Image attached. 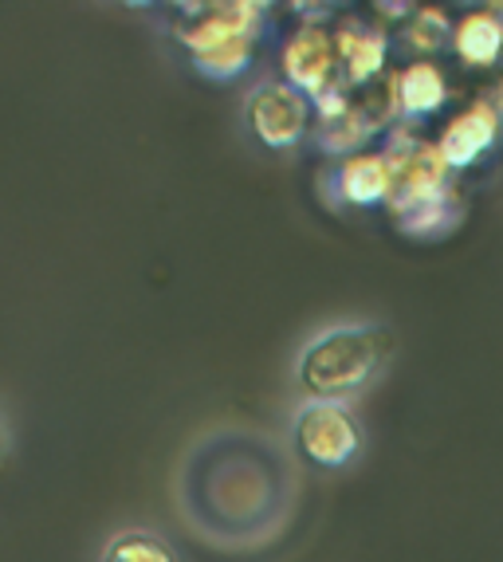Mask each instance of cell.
<instances>
[{
    "label": "cell",
    "instance_id": "obj_1",
    "mask_svg": "<svg viewBox=\"0 0 503 562\" xmlns=\"http://www.w3.org/2000/svg\"><path fill=\"white\" fill-rule=\"evenodd\" d=\"M390 358V335L382 327H335L299 355V385L311 402H346L366 390Z\"/></svg>",
    "mask_w": 503,
    "mask_h": 562
},
{
    "label": "cell",
    "instance_id": "obj_2",
    "mask_svg": "<svg viewBox=\"0 0 503 562\" xmlns=\"http://www.w3.org/2000/svg\"><path fill=\"white\" fill-rule=\"evenodd\" d=\"M178 12L181 16H174L169 32L186 47L189 59L236 40H260L264 29V4L248 0H205V4H181Z\"/></svg>",
    "mask_w": 503,
    "mask_h": 562
},
{
    "label": "cell",
    "instance_id": "obj_3",
    "mask_svg": "<svg viewBox=\"0 0 503 562\" xmlns=\"http://www.w3.org/2000/svg\"><path fill=\"white\" fill-rule=\"evenodd\" d=\"M295 449L315 469H343L362 449V429L343 402H308L295 413Z\"/></svg>",
    "mask_w": 503,
    "mask_h": 562
},
{
    "label": "cell",
    "instance_id": "obj_4",
    "mask_svg": "<svg viewBox=\"0 0 503 562\" xmlns=\"http://www.w3.org/2000/svg\"><path fill=\"white\" fill-rule=\"evenodd\" d=\"M248 131L256 134V142H264L268 150H291L308 138L311 119H315V103L308 94L295 91L288 83H264L248 94Z\"/></svg>",
    "mask_w": 503,
    "mask_h": 562
},
{
    "label": "cell",
    "instance_id": "obj_5",
    "mask_svg": "<svg viewBox=\"0 0 503 562\" xmlns=\"http://www.w3.org/2000/svg\"><path fill=\"white\" fill-rule=\"evenodd\" d=\"M280 67H283V83L303 91L311 103H315L318 94L338 83L335 32L326 29L323 20H303V24L283 40Z\"/></svg>",
    "mask_w": 503,
    "mask_h": 562
},
{
    "label": "cell",
    "instance_id": "obj_6",
    "mask_svg": "<svg viewBox=\"0 0 503 562\" xmlns=\"http://www.w3.org/2000/svg\"><path fill=\"white\" fill-rule=\"evenodd\" d=\"M335 52H338V79L350 87H366L378 76H385L390 67V32L378 20L362 16H343L335 24Z\"/></svg>",
    "mask_w": 503,
    "mask_h": 562
},
{
    "label": "cell",
    "instance_id": "obj_7",
    "mask_svg": "<svg viewBox=\"0 0 503 562\" xmlns=\"http://www.w3.org/2000/svg\"><path fill=\"white\" fill-rule=\"evenodd\" d=\"M500 134H503L500 114L484 99H472L465 111H457L440 126V134L433 142H437V150L448 161V169H472L500 142Z\"/></svg>",
    "mask_w": 503,
    "mask_h": 562
},
{
    "label": "cell",
    "instance_id": "obj_8",
    "mask_svg": "<svg viewBox=\"0 0 503 562\" xmlns=\"http://www.w3.org/2000/svg\"><path fill=\"white\" fill-rule=\"evenodd\" d=\"M331 198L355 209H373L390 205L393 198V166L385 158V150H362L355 158H343L331 169Z\"/></svg>",
    "mask_w": 503,
    "mask_h": 562
},
{
    "label": "cell",
    "instance_id": "obj_9",
    "mask_svg": "<svg viewBox=\"0 0 503 562\" xmlns=\"http://www.w3.org/2000/svg\"><path fill=\"white\" fill-rule=\"evenodd\" d=\"M452 52L468 67H495L503 59V16L495 9H468L452 29Z\"/></svg>",
    "mask_w": 503,
    "mask_h": 562
},
{
    "label": "cell",
    "instance_id": "obj_10",
    "mask_svg": "<svg viewBox=\"0 0 503 562\" xmlns=\"http://www.w3.org/2000/svg\"><path fill=\"white\" fill-rule=\"evenodd\" d=\"M398 87H401V114L410 122L429 119V114H437L448 103V76L445 67L433 64V59H413L410 67H401Z\"/></svg>",
    "mask_w": 503,
    "mask_h": 562
},
{
    "label": "cell",
    "instance_id": "obj_11",
    "mask_svg": "<svg viewBox=\"0 0 503 562\" xmlns=\"http://www.w3.org/2000/svg\"><path fill=\"white\" fill-rule=\"evenodd\" d=\"M355 106L366 122H370L373 134H390L398 122H405L401 114V87H398V71H385L378 76L373 83L366 87H355Z\"/></svg>",
    "mask_w": 503,
    "mask_h": 562
},
{
    "label": "cell",
    "instance_id": "obj_12",
    "mask_svg": "<svg viewBox=\"0 0 503 562\" xmlns=\"http://www.w3.org/2000/svg\"><path fill=\"white\" fill-rule=\"evenodd\" d=\"M393 225L401 228L405 236H417V240H433V236H445L448 228L460 221V198L448 189L440 198L421 201L413 209H401V213H390Z\"/></svg>",
    "mask_w": 503,
    "mask_h": 562
},
{
    "label": "cell",
    "instance_id": "obj_13",
    "mask_svg": "<svg viewBox=\"0 0 503 562\" xmlns=\"http://www.w3.org/2000/svg\"><path fill=\"white\" fill-rule=\"evenodd\" d=\"M315 146L323 154H331V158H355V154H362V146L373 138L370 122L358 114V106H350L346 114H338V119H315Z\"/></svg>",
    "mask_w": 503,
    "mask_h": 562
},
{
    "label": "cell",
    "instance_id": "obj_14",
    "mask_svg": "<svg viewBox=\"0 0 503 562\" xmlns=\"http://www.w3.org/2000/svg\"><path fill=\"white\" fill-rule=\"evenodd\" d=\"M452 29L457 24L448 20L445 9H413L410 16H401L398 44L417 59H429L445 40H452Z\"/></svg>",
    "mask_w": 503,
    "mask_h": 562
},
{
    "label": "cell",
    "instance_id": "obj_15",
    "mask_svg": "<svg viewBox=\"0 0 503 562\" xmlns=\"http://www.w3.org/2000/svg\"><path fill=\"white\" fill-rule=\"evenodd\" d=\"M252 59H256V40H236V44L201 52V56H193L189 64H193L201 76L216 79V83H228V79H236V76L248 71Z\"/></svg>",
    "mask_w": 503,
    "mask_h": 562
},
{
    "label": "cell",
    "instance_id": "obj_16",
    "mask_svg": "<svg viewBox=\"0 0 503 562\" xmlns=\"http://www.w3.org/2000/svg\"><path fill=\"white\" fill-rule=\"evenodd\" d=\"M103 562H174L169 547L154 535H142V531H131V535H119L111 547H107V559Z\"/></svg>",
    "mask_w": 503,
    "mask_h": 562
},
{
    "label": "cell",
    "instance_id": "obj_17",
    "mask_svg": "<svg viewBox=\"0 0 503 562\" xmlns=\"http://www.w3.org/2000/svg\"><path fill=\"white\" fill-rule=\"evenodd\" d=\"M476 99H484V103L492 106V111L500 114V122H503V79H495L492 87H484V91L476 94Z\"/></svg>",
    "mask_w": 503,
    "mask_h": 562
},
{
    "label": "cell",
    "instance_id": "obj_18",
    "mask_svg": "<svg viewBox=\"0 0 503 562\" xmlns=\"http://www.w3.org/2000/svg\"><path fill=\"white\" fill-rule=\"evenodd\" d=\"M492 9H495V12H500V16H503V4H492Z\"/></svg>",
    "mask_w": 503,
    "mask_h": 562
}]
</instances>
